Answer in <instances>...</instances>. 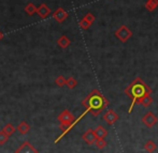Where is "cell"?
I'll return each mask as SVG.
<instances>
[{
    "label": "cell",
    "mask_w": 158,
    "mask_h": 153,
    "mask_svg": "<svg viewBox=\"0 0 158 153\" xmlns=\"http://www.w3.org/2000/svg\"><path fill=\"white\" fill-rule=\"evenodd\" d=\"M124 92H125V94L131 100V104L128 109V114H131L133 107H135V104L139 102V100L142 99V97L146 94H152L153 91L150 86L146 85L141 77H135L132 80V83L125 88Z\"/></svg>",
    "instance_id": "cell-1"
},
{
    "label": "cell",
    "mask_w": 158,
    "mask_h": 153,
    "mask_svg": "<svg viewBox=\"0 0 158 153\" xmlns=\"http://www.w3.org/2000/svg\"><path fill=\"white\" fill-rule=\"evenodd\" d=\"M82 105L93 116L97 117L106 109V107L109 105V101L99 90L94 89L82 101Z\"/></svg>",
    "instance_id": "cell-2"
},
{
    "label": "cell",
    "mask_w": 158,
    "mask_h": 153,
    "mask_svg": "<svg viewBox=\"0 0 158 153\" xmlns=\"http://www.w3.org/2000/svg\"><path fill=\"white\" fill-rule=\"evenodd\" d=\"M58 121L60 123V128L63 131V134H66L71 128L75 124V118L68 109H64L58 116Z\"/></svg>",
    "instance_id": "cell-3"
},
{
    "label": "cell",
    "mask_w": 158,
    "mask_h": 153,
    "mask_svg": "<svg viewBox=\"0 0 158 153\" xmlns=\"http://www.w3.org/2000/svg\"><path fill=\"white\" fill-rule=\"evenodd\" d=\"M114 35L123 43H126L131 37H132V31L129 29L126 25H122L118 29H116V31L114 32Z\"/></svg>",
    "instance_id": "cell-4"
},
{
    "label": "cell",
    "mask_w": 158,
    "mask_h": 153,
    "mask_svg": "<svg viewBox=\"0 0 158 153\" xmlns=\"http://www.w3.org/2000/svg\"><path fill=\"white\" fill-rule=\"evenodd\" d=\"M158 122V118L157 116L154 114L153 112H148L142 117V123L148 128H154V125Z\"/></svg>",
    "instance_id": "cell-5"
},
{
    "label": "cell",
    "mask_w": 158,
    "mask_h": 153,
    "mask_svg": "<svg viewBox=\"0 0 158 153\" xmlns=\"http://www.w3.org/2000/svg\"><path fill=\"white\" fill-rule=\"evenodd\" d=\"M103 120L106 121L109 125H113L117 120L119 119L118 115H117L116 112H114L113 109H109L108 112H106V114L103 115Z\"/></svg>",
    "instance_id": "cell-6"
},
{
    "label": "cell",
    "mask_w": 158,
    "mask_h": 153,
    "mask_svg": "<svg viewBox=\"0 0 158 153\" xmlns=\"http://www.w3.org/2000/svg\"><path fill=\"white\" fill-rule=\"evenodd\" d=\"M15 153H39V151L33 147L29 141H25V143H22V145L17 148Z\"/></svg>",
    "instance_id": "cell-7"
},
{
    "label": "cell",
    "mask_w": 158,
    "mask_h": 153,
    "mask_svg": "<svg viewBox=\"0 0 158 153\" xmlns=\"http://www.w3.org/2000/svg\"><path fill=\"white\" fill-rule=\"evenodd\" d=\"M82 138H83V140L85 141L86 143H88V145H95V141L98 137L95 133V130L90 128V130L86 131V132L82 135Z\"/></svg>",
    "instance_id": "cell-8"
},
{
    "label": "cell",
    "mask_w": 158,
    "mask_h": 153,
    "mask_svg": "<svg viewBox=\"0 0 158 153\" xmlns=\"http://www.w3.org/2000/svg\"><path fill=\"white\" fill-rule=\"evenodd\" d=\"M53 17H54V19L57 23H63L68 17V13L63 8H58L53 12Z\"/></svg>",
    "instance_id": "cell-9"
},
{
    "label": "cell",
    "mask_w": 158,
    "mask_h": 153,
    "mask_svg": "<svg viewBox=\"0 0 158 153\" xmlns=\"http://www.w3.org/2000/svg\"><path fill=\"white\" fill-rule=\"evenodd\" d=\"M37 13L41 18H46L51 14V9L45 3H42L37 8Z\"/></svg>",
    "instance_id": "cell-10"
},
{
    "label": "cell",
    "mask_w": 158,
    "mask_h": 153,
    "mask_svg": "<svg viewBox=\"0 0 158 153\" xmlns=\"http://www.w3.org/2000/svg\"><path fill=\"white\" fill-rule=\"evenodd\" d=\"M144 149H145V151L148 153H154L157 149V145L155 143L154 140L150 139V140L146 141L145 145H144Z\"/></svg>",
    "instance_id": "cell-11"
},
{
    "label": "cell",
    "mask_w": 158,
    "mask_h": 153,
    "mask_svg": "<svg viewBox=\"0 0 158 153\" xmlns=\"http://www.w3.org/2000/svg\"><path fill=\"white\" fill-rule=\"evenodd\" d=\"M70 43H71L70 40H69V37H67V35H61V37L57 40V44H58V46L61 48H67L70 45Z\"/></svg>",
    "instance_id": "cell-12"
},
{
    "label": "cell",
    "mask_w": 158,
    "mask_h": 153,
    "mask_svg": "<svg viewBox=\"0 0 158 153\" xmlns=\"http://www.w3.org/2000/svg\"><path fill=\"white\" fill-rule=\"evenodd\" d=\"M29 130H30V125L26 122V121H22V122L17 125V131L23 135L27 134V133L29 132Z\"/></svg>",
    "instance_id": "cell-13"
},
{
    "label": "cell",
    "mask_w": 158,
    "mask_h": 153,
    "mask_svg": "<svg viewBox=\"0 0 158 153\" xmlns=\"http://www.w3.org/2000/svg\"><path fill=\"white\" fill-rule=\"evenodd\" d=\"M138 103L141 104L143 107H148V106L153 103V99H152V96H151V94H146V95H144L142 99H140Z\"/></svg>",
    "instance_id": "cell-14"
},
{
    "label": "cell",
    "mask_w": 158,
    "mask_h": 153,
    "mask_svg": "<svg viewBox=\"0 0 158 153\" xmlns=\"http://www.w3.org/2000/svg\"><path fill=\"white\" fill-rule=\"evenodd\" d=\"M95 133L98 138H106V137L108 136V131L102 125H98L97 128H95Z\"/></svg>",
    "instance_id": "cell-15"
},
{
    "label": "cell",
    "mask_w": 158,
    "mask_h": 153,
    "mask_svg": "<svg viewBox=\"0 0 158 153\" xmlns=\"http://www.w3.org/2000/svg\"><path fill=\"white\" fill-rule=\"evenodd\" d=\"M158 6V0H148L145 3V9L148 12H153L157 9Z\"/></svg>",
    "instance_id": "cell-16"
},
{
    "label": "cell",
    "mask_w": 158,
    "mask_h": 153,
    "mask_svg": "<svg viewBox=\"0 0 158 153\" xmlns=\"http://www.w3.org/2000/svg\"><path fill=\"white\" fill-rule=\"evenodd\" d=\"M106 145H108V143H106V140L104 138H97L95 141V146L97 147V149H99V150L104 149V148L106 147Z\"/></svg>",
    "instance_id": "cell-17"
},
{
    "label": "cell",
    "mask_w": 158,
    "mask_h": 153,
    "mask_svg": "<svg viewBox=\"0 0 158 153\" xmlns=\"http://www.w3.org/2000/svg\"><path fill=\"white\" fill-rule=\"evenodd\" d=\"M25 11L28 15H33L35 13H37V6L33 3H31V2H29V3L25 6Z\"/></svg>",
    "instance_id": "cell-18"
},
{
    "label": "cell",
    "mask_w": 158,
    "mask_h": 153,
    "mask_svg": "<svg viewBox=\"0 0 158 153\" xmlns=\"http://www.w3.org/2000/svg\"><path fill=\"white\" fill-rule=\"evenodd\" d=\"M77 81L74 77H69V78L67 79L66 86L69 88V89H74V88L77 87Z\"/></svg>",
    "instance_id": "cell-19"
},
{
    "label": "cell",
    "mask_w": 158,
    "mask_h": 153,
    "mask_svg": "<svg viewBox=\"0 0 158 153\" xmlns=\"http://www.w3.org/2000/svg\"><path fill=\"white\" fill-rule=\"evenodd\" d=\"M2 131H3V132L6 133V135H9V136H10V135H12L13 133L15 132V128H14V126H13L11 123H8L6 125H4V126H3Z\"/></svg>",
    "instance_id": "cell-20"
},
{
    "label": "cell",
    "mask_w": 158,
    "mask_h": 153,
    "mask_svg": "<svg viewBox=\"0 0 158 153\" xmlns=\"http://www.w3.org/2000/svg\"><path fill=\"white\" fill-rule=\"evenodd\" d=\"M66 83H67V79L64 78V76H61V75H59V76L56 77V79H55V85L58 86V87H64V86H66Z\"/></svg>",
    "instance_id": "cell-21"
},
{
    "label": "cell",
    "mask_w": 158,
    "mask_h": 153,
    "mask_svg": "<svg viewBox=\"0 0 158 153\" xmlns=\"http://www.w3.org/2000/svg\"><path fill=\"white\" fill-rule=\"evenodd\" d=\"M79 25H80V27H81L83 30H87L88 28H89L90 26H92V24L88 23V22L86 21V19L83 17V18H82L81 21H80V24H79Z\"/></svg>",
    "instance_id": "cell-22"
},
{
    "label": "cell",
    "mask_w": 158,
    "mask_h": 153,
    "mask_svg": "<svg viewBox=\"0 0 158 153\" xmlns=\"http://www.w3.org/2000/svg\"><path fill=\"white\" fill-rule=\"evenodd\" d=\"M8 139H9V135H6L2 130L0 131V146L4 145L8 141Z\"/></svg>",
    "instance_id": "cell-23"
},
{
    "label": "cell",
    "mask_w": 158,
    "mask_h": 153,
    "mask_svg": "<svg viewBox=\"0 0 158 153\" xmlns=\"http://www.w3.org/2000/svg\"><path fill=\"white\" fill-rule=\"evenodd\" d=\"M84 18L86 19V21L88 22V23H90V24H93L95 22V19H96V17L94 16V15L92 14V13H89L88 12L87 14L85 15V16H84Z\"/></svg>",
    "instance_id": "cell-24"
},
{
    "label": "cell",
    "mask_w": 158,
    "mask_h": 153,
    "mask_svg": "<svg viewBox=\"0 0 158 153\" xmlns=\"http://www.w3.org/2000/svg\"><path fill=\"white\" fill-rule=\"evenodd\" d=\"M2 37H3V34H2V32L0 31V41L2 40Z\"/></svg>",
    "instance_id": "cell-25"
}]
</instances>
